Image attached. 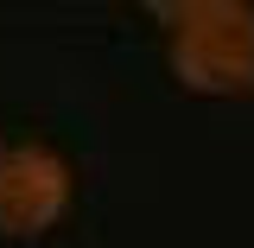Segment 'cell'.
Here are the masks:
<instances>
[{"label":"cell","mask_w":254,"mask_h":248,"mask_svg":"<svg viewBox=\"0 0 254 248\" xmlns=\"http://www.w3.org/2000/svg\"><path fill=\"white\" fill-rule=\"evenodd\" d=\"M0 159H6V147H0Z\"/></svg>","instance_id":"obj_3"},{"label":"cell","mask_w":254,"mask_h":248,"mask_svg":"<svg viewBox=\"0 0 254 248\" xmlns=\"http://www.w3.org/2000/svg\"><path fill=\"white\" fill-rule=\"evenodd\" d=\"M165 64L190 95H254V6L248 0H159Z\"/></svg>","instance_id":"obj_1"},{"label":"cell","mask_w":254,"mask_h":248,"mask_svg":"<svg viewBox=\"0 0 254 248\" xmlns=\"http://www.w3.org/2000/svg\"><path fill=\"white\" fill-rule=\"evenodd\" d=\"M70 191H76V178H70L64 153L38 147V140L6 147V159H0V236L6 242L45 236L70 210Z\"/></svg>","instance_id":"obj_2"}]
</instances>
